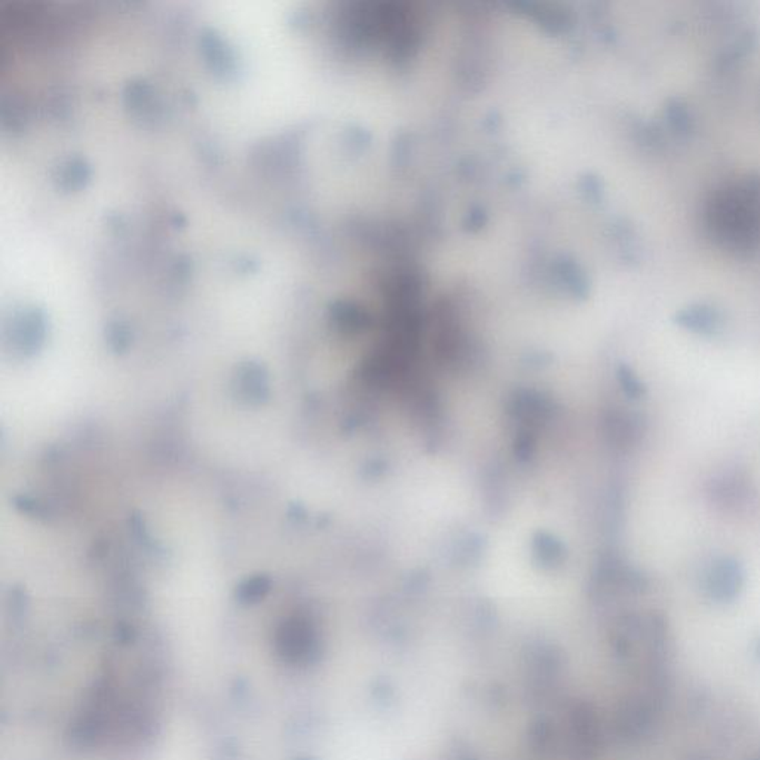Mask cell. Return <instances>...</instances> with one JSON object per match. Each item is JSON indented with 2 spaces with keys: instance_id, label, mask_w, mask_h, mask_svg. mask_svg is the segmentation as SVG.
Instances as JSON below:
<instances>
[{
  "instance_id": "obj_1",
  "label": "cell",
  "mask_w": 760,
  "mask_h": 760,
  "mask_svg": "<svg viewBox=\"0 0 760 760\" xmlns=\"http://www.w3.org/2000/svg\"><path fill=\"white\" fill-rule=\"evenodd\" d=\"M708 235L741 259L760 252V174H748L713 193L706 207Z\"/></svg>"
},
{
  "instance_id": "obj_2",
  "label": "cell",
  "mask_w": 760,
  "mask_h": 760,
  "mask_svg": "<svg viewBox=\"0 0 760 760\" xmlns=\"http://www.w3.org/2000/svg\"><path fill=\"white\" fill-rule=\"evenodd\" d=\"M708 497L722 511L740 512L752 504L755 489L745 472L734 469L724 472L710 481Z\"/></svg>"
},
{
  "instance_id": "obj_3",
  "label": "cell",
  "mask_w": 760,
  "mask_h": 760,
  "mask_svg": "<svg viewBox=\"0 0 760 760\" xmlns=\"http://www.w3.org/2000/svg\"><path fill=\"white\" fill-rule=\"evenodd\" d=\"M745 584V569L732 558L716 560L706 577V590L717 602H731Z\"/></svg>"
},
{
  "instance_id": "obj_4",
  "label": "cell",
  "mask_w": 760,
  "mask_h": 760,
  "mask_svg": "<svg viewBox=\"0 0 760 760\" xmlns=\"http://www.w3.org/2000/svg\"><path fill=\"white\" fill-rule=\"evenodd\" d=\"M605 431L615 448L631 449L640 441L643 435V420L635 413L615 409L606 416Z\"/></svg>"
},
{
  "instance_id": "obj_5",
  "label": "cell",
  "mask_w": 760,
  "mask_h": 760,
  "mask_svg": "<svg viewBox=\"0 0 760 760\" xmlns=\"http://www.w3.org/2000/svg\"><path fill=\"white\" fill-rule=\"evenodd\" d=\"M675 321L694 333L713 336L724 327V315L715 306L696 303L676 313Z\"/></svg>"
},
{
  "instance_id": "obj_6",
  "label": "cell",
  "mask_w": 760,
  "mask_h": 760,
  "mask_svg": "<svg viewBox=\"0 0 760 760\" xmlns=\"http://www.w3.org/2000/svg\"><path fill=\"white\" fill-rule=\"evenodd\" d=\"M664 118L667 123L668 130L679 137V139H689L696 130V121L692 116L691 109L686 103L680 98H671L664 109Z\"/></svg>"
},
{
  "instance_id": "obj_7",
  "label": "cell",
  "mask_w": 760,
  "mask_h": 760,
  "mask_svg": "<svg viewBox=\"0 0 760 760\" xmlns=\"http://www.w3.org/2000/svg\"><path fill=\"white\" fill-rule=\"evenodd\" d=\"M618 378L622 385V390L631 399H640L645 394L643 383L638 380L637 376L628 367H621L619 369Z\"/></svg>"
}]
</instances>
